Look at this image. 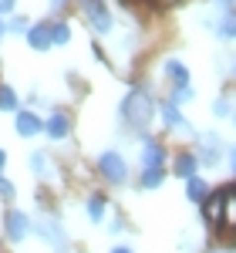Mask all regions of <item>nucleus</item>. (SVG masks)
Wrapping results in <instances>:
<instances>
[{
	"label": "nucleus",
	"mask_w": 236,
	"mask_h": 253,
	"mask_svg": "<svg viewBox=\"0 0 236 253\" xmlns=\"http://www.w3.org/2000/svg\"><path fill=\"white\" fill-rule=\"evenodd\" d=\"M112 253H132V247H112Z\"/></svg>",
	"instance_id": "obj_30"
},
{
	"label": "nucleus",
	"mask_w": 236,
	"mask_h": 253,
	"mask_svg": "<svg viewBox=\"0 0 236 253\" xmlns=\"http://www.w3.org/2000/svg\"><path fill=\"white\" fill-rule=\"evenodd\" d=\"M156 98H152V91L149 88H132L128 95L121 98V105H118V115H121V122L132 128V132H145L149 125H152V118H156Z\"/></svg>",
	"instance_id": "obj_1"
},
{
	"label": "nucleus",
	"mask_w": 236,
	"mask_h": 253,
	"mask_svg": "<svg viewBox=\"0 0 236 253\" xmlns=\"http://www.w3.org/2000/svg\"><path fill=\"white\" fill-rule=\"evenodd\" d=\"M3 233H7V240H10V243L27 240V233H31V216L20 213V210H10V213L3 216Z\"/></svg>",
	"instance_id": "obj_6"
},
{
	"label": "nucleus",
	"mask_w": 236,
	"mask_h": 253,
	"mask_svg": "<svg viewBox=\"0 0 236 253\" xmlns=\"http://www.w3.org/2000/svg\"><path fill=\"white\" fill-rule=\"evenodd\" d=\"M64 3H68V0H51V10L58 14V10H64Z\"/></svg>",
	"instance_id": "obj_27"
},
{
	"label": "nucleus",
	"mask_w": 236,
	"mask_h": 253,
	"mask_svg": "<svg viewBox=\"0 0 236 253\" xmlns=\"http://www.w3.org/2000/svg\"><path fill=\"white\" fill-rule=\"evenodd\" d=\"M162 71H165V78L172 81V84H189V68H186L179 58H169L165 64H162Z\"/></svg>",
	"instance_id": "obj_14"
},
{
	"label": "nucleus",
	"mask_w": 236,
	"mask_h": 253,
	"mask_svg": "<svg viewBox=\"0 0 236 253\" xmlns=\"http://www.w3.org/2000/svg\"><path fill=\"white\" fill-rule=\"evenodd\" d=\"M81 10H84V20H88V27L95 34H112L115 17H112V10H108L105 0H88V3H81Z\"/></svg>",
	"instance_id": "obj_4"
},
{
	"label": "nucleus",
	"mask_w": 236,
	"mask_h": 253,
	"mask_svg": "<svg viewBox=\"0 0 236 253\" xmlns=\"http://www.w3.org/2000/svg\"><path fill=\"white\" fill-rule=\"evenodd\" d=\"M0 112H17V91L10 84H0Z\"/></svg>",
	"instance_id": "obj_21"
},
{
	"label": "nucleus",
	"mask_w": 236,
	"mask_h": 253,
	"mask_svg": "<svg viewBox=\"0 0 236 253\" xmlns=\"http://www.w3.org/2000/svg\"><path fill=\"white\" fill-rule=\"evenodd\" d=\"M216 3H223V7H233L236 0H216Z\"/></svg>",
	"instance_id": "obj_32"
},
{
	"label": "nucleus",
	"mask_w": 236,
	"mask_h": 253,
	"mask_svg": "<svg viewBox=\"0 0 236 253\" xmlns=\"http://www.w3.org/2000/svg\"><path fill=\"white\" fill-rule=\"evenodd\" d=\"M213 27H216V38L219 41H236V10H233V7H226L223 17H219Z\"/></svg>",
	"instance_id": "obj_13"
},
{
	"label": "nucleus",
	"mask_w": 236,
	"mask_h": 253,
	"mask_svg": "<svg viewBox=\"0 0 236 253\" xmlns=\"http://www.w3.org/2000/svg\"><path fill=\"white\" fill-rule=\"evenodd\" d=\"M230 166H233V172H236V145L230 149Z\"/></svg>",
	"instance_id": "obj_29"
},
{
	"label": "nucleus",
	"mask_w": 236,
	"mask_h": 253,
	"mask_svg": "<svg viewBox=\"0 0 236 253\" xmlns=\"http://www.w3.org/2000/svg\"><path fill=\"white\" fill-rule=\"evenodd\" d=\"M138 162H142V169H162V166H165V149H162V142H158V138H145L142 149H138Z\"/></svg>",
	"instance_id": "obj_7"
},
{
	"label": "nucleus",
	"mask_w": 236,
	"mask_h": 253,
	"mask_svg": "<svg viewBox=\"0 0 236 253\" xmlns=\"http://www.w3.org/2000/svg\"><path fill=\"white\" fill-rule=\"evenodd\" d=\"M71 41V27H68V20H54L51 24V47H64Z\"/></svg>",
	"instance_id": "obj_19"
},
{
	"label": "nucleus",
	"mask_w": 236,
	"mask_h": 253,
	"mask_svg": "<svg viewBox=\"0 0 236 253\" xmlns=\"http://www.w3.org/2000/svg\"><path fill=\"white\" fill-rule=\"evenodd\" d=\"M10 31H14V34H24V31H27V20L24 17H10L7 20V34H10Z\"/></svg>",
	"instance_id": "obj_23"
},
{
	"label": "nucleus",
	"mask_w": 236,
	"mask_h": 253,
	"mask_svg": "<svg viewBox=\"0 0 236 253\" xmlns=\"http://www.w3.org/2000/svg\"><path fill=\"white\" fill-rule=\"evenodd\" d=\"M14 128H17L20 138H34L44 132V118L38 115V112H31V108H24V112H17V118H14Z\"/></svg>",
	"instance_id": "obj_9"
},
{
	"label": "nucleus",
	"mask_w": 236,
	"mask_h": 253,
	"mask_svg": "<svg viewBox=\"0 0 236 253\" xmlns=\"http://www.w3.org/2000/svg\"><path fill=\"white\" fill-rule=\"evenodd\" d=\"M196 166H199V159L193 156V152H179L176 162H172V172H176L179 179H189V175H196Z\"/></svg>",
	"instance_id": "obj_16"
},
{
	"label": "nucleus",
	"mask_w": 236,
	"mask_h": 253,
	"mask_svg": "<svg viewBox=\"0 0 236 253\" xmlns=\"http://www.w3.org/2000/svg\"><path fill=\"white\" fill-rule=\"evenodd\" d=\"M213 112H216L219 118H226V115H230V101H223V98H219L216 105H213Z\"/></svg>",
	"instance_id": "obj_26"
},
{
	"label": "nucleus",
	"mask_w": 236,
	"mask_h": 253,
	"mask_svg": "<svg viewBox=\"0 0 236 253\" xmlns=\"http://www.w3.org/2000/svg\"><path fill=\"white\" fill-rule=\"evenodd\" d=\"M219 156H223V138L216 132H202L199 135V156L196 159H202V166H216Z\"/></svg>",
	"instance_id": "obj_8"
},
{
	"label": "nucleus",
	"mask_w": 236,
	"mask_h": 253,
	"mask_svg": "<svg viewBox=\"0 0 236 253\" xmlns=\"http://www.w3.org/2000/svg\"><path fill=\"white\" fill-rule=\"evenodd\" d=\"M3 166H7V152L0 149V172H3Z\"/></svg>",
	"instance_id": "obj_31"
},
{
	"label": "nucleus",
	"mask_w": 236,
	"mask_h": 253,
	"mask_svg": "<svg viewBox=\"0 0 236 253\" xmlns=\"http://www.w3.org/2000/svg\"><path fill=\"white\" fill-rule=\"evenodd\" d=\"M233 78H236V58H233Z\"/></svg>",
	"instance_id": "obj_33"
},
{
	"label": "nucleus",
	"mask_w": 236,
	"mask_h": 253,
	"mask_svg": "<svg viewBox=\"0 0 236 253\" xmlns=\"http://www.w3.org/2000/svg\"><path fill=\"white\" fill-rule=\"evenodd\" d=\"M24 38H27V47H31V51H47V47H51V24H47V20L27 24Z\"/></svg>",
	"instance_id": "obj_10"
},
{
	"label": "nucleus",
	"mask_w": 236,
	"mask_h": 253,
	"mask_svg": "<svg viewBox=\"0 0 236 253\" xmlns=\"http://www.w3.org/2000/svg\"><path fill=\"white\" fill-rule=\"evenodd\" d=\"M78 3H88V0H78Z\"/></svg>",
	"instance_id": "obj_34"
},
{
	"label": "nucleus",
	"mask_w": 236,
	"mask_h": 253,
	"mask_svg": "<svg viewBox=\"0 0 236 253\" xmlns=\"http://www.w3.org/2000/svg\"><path fill=\"white\" fill-rule=\"evenodd\" d=\"M186 196H189V203H202L206 196H209V186H206V179H199V175H189L186 179Z\"/></svg>",
	"instance_id": "obj_17"
},
{
	"label": "nucleus",
	"mask_w": 236,
	"mask_h": 253,
	"mask_svg": "<svg viewBox=\"0 0 236 253\" xmlns=\"http://www.w3.org/2000/svg\"><path fill=\"white\" fill-rule=\"evenodd\" d=\"M17 10V0H0V17H10Z\"/></svg>",
	"instance_id": "obj_25"
},
{
	"label": "nucleus",
	"mask_w": 236,
	"mask_h": 253,
	"mask_svg": "<svg viewBox=\"0 0 236 253\" xmlns=\"http://www.w3.org/2000/svg\"><path fill=\"white\" fill-rule=\"evenodd\" d=\"M27 162H31V172L34 175H40V179H51V159L44 156V152H31V159H27Z\"/></svg>",
	"instance_id": "obj_18"
},
{
	"label": "nucleus",
	"mask_w": 236,
	"mask_h": 253,
	"mask_svg": "<svg viewBox=\"0 0 236 253\" xmlns=\"http://www.w3.org/2000/svg\"><path fill=\"white\" fill-rule=\"evenodd\" d=\"M105 210H108V199H105L101 193H91L88 199H84V213H88L91 223H101V219H105Z\"/></svg>",
	"instance_id": "obj_15"
},
{
	"label": "nucleus",
	"mask_w": 236,
	"mask_h": 253,
	"mask_svg": "<svg viewBox=\"0 0 236 253\" xmlns=\"http://www.w3.org/2000/svg\"><path fill=\"white\" fill-rule=\"evenodd\" d=\"M165 182V172L162 169H142V175H138V186L142 189H158Z\"/></svg>",
	"instance_id": "obj_20"
},
{
	"label": "nucleus",
	"mask_w": 236,
	"mask_h": 253,
	"mask_svg": "<svg viewBox=\"0 0 236 253\" xmlns=\"http://www.w3.org/2000/svg\"><path fill=\"white\" fill-rule=\"evenodd\" d=\"M193 84H172V91H169V101L172 105H186V101H193Z\"/></svg>",
	"instance_id": "obj_22"
},
{
	"label": "nucleus",
	"mask_w": 236,
	"mask_h": 253,
	"mask_svg": "<svg viewBox=\"0 0 236 253\" xmlns=\"http://www.w3.org/2000/svg\"><path fill=\"white\" fill-rule=\"evenodd\" d=\"M156 112H158V118H162V125H165V128H182V132H189V122H186V115H182V112H179V105L162 101Z\"/></svg>",
	"instance_id": "obj_12"
},
{
	"label": "nucleus",
	"mask_w": 236,
	"mask_h": 253,
	"mask_svg": "<svg viewBox=\"0 0 236 253\" xmlns=\"http://www.w3.org/2000/svg\"><path fill=\"white\" fill-rule=\"evenodd\" d=\"M3 38H7V20L0 17V41H3Z\"/></svg>",
	"instance_id": "obj_28"
},
{
	"label": "nucleus",
	"mask_w": 236,
	"mask_h": 253,
	"mask_svg": "<svg viewBox=\"0 0 236 253\" xmlns=\"http://www.w3.org/2000/svg\"><path fill=\"white\" fill-rule=\"evenodd\" d=\"M199 206H202V213L209 219V226H233L236 230V186L209 193Z\"/></svg>",
	"instance_id": "obj_2"
},
{
	"label": "nucleus",
	"mask_w": 236,
	"mask_h": 253,
	"mask_svg": "<svg viewBox=\"0 0 236 253\" xmlns=\"http://www.w3.org/2000/svg\"><path fill=\"white\" fill-rule=\"evenodd\" d=\"M44 135L54 138V142H61V138L71 135V118L64 115V112H54V115L44 118Z\"/></svg>",
	"instance_id": "obj_11"
},
{
	"label": "nucleus",
	"mask_w": 236,
	"mask_h": 253,
	"mask_svg": "<svg viewBox=\"0 0 236 253\" xmlns=\"http://www.w3.org/2000/svg\"><path fill=\"white\" fill-rule=\"evenodd\" d=\"M31 230H34L40 240H47L51 247H58V250H64V243H68V236H64V230H61V223L54 216H40L38 223H31Z\"/></svg>",
	"instance_id": "obj_5"
},
{
	"label": "nucleus",
	"mask_w": 236,
	"mask_h": 253,
	"mask_svg": "<svg viewBox=\"0 0 236 253\" xmlns=\"http://www.w3.org/2000/svg\"><path fill=\"white\" fill-rule=\"evenodd\" d=\"M98 175L105 182H112V186H125L128 182V162H125V156L115 152V149L101 152L98 156Z\"/></svg>",
	"instance_id": "obj_3"
},
{
	"label": "nucleus",
	"mask_w": 236,
	"mask_h": 253,
	"mask_svg": "<svg viewBox=\"0 0 236 253\" xmlns=\"http://www.w3.org/2000/svg\"><path fill=\"white\" fill-rule=\"evenodd\" d=\"M0 196H3V199H14V196H17L14 182H10V179H3V175H0Z\"/></svg>",
	"instance_id": "obj_24"
}]
</instances>
